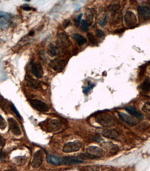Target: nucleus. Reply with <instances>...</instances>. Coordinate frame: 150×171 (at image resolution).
<instances>
[{"mask_svg":"<svg viewBox=\"0 0 150 171\" xmlns=\"http://www.w3.org/2000/svg\"><path fill=\"white\" fill-rule=\"evenodd\" d=\"M22 8H23V9H24L25 10H30L32 9V8H31V7L29 6V5H27V4H24V6H22Z\"/></svg>","mask_w":150,"mask_h":171,"instance_id":"obj_40","label":"nucleus"},{"mask_svg":"<svg viewBox=\"0 0 150 171\" xmlns=\"http://www.w3.org/2000/svg\"><path fill=\"white\" fill-rule=\"evenodd\" d=\"M70 20H66L65 22H64V29H65V28H67L68 26L69 25V24H70Z\"/></svg>","mask_w":150,"mask_h":171,"instance_id":"obj_41","label":"nucleus"},{"mask_svg":"<svg viewBox=\"0 0 150 171\" xmlns=\"http://www.w3.org/2000/svg\"><path fill=\"white\" fill-rule=\"evenodd\" d=\"M82 144L80 141H74L72 142L67 143L64 146L62 151L65 153H71L78 151L82 148Z\"/></svg>","mask_w":150,"mask_h":171,"instance_id":"obj_3","label":"nucleus"},{"mask_svg":"<svg viewBox=\"0 0 150 171\" xmlns=\"http://www.w3.org/2000/svg\"><path fill=\"white\" fill-rule=\"evenodd\" d=\"M44 156V154L42 150H39L35 153L32 163H31V165L33 168H39L40 166L42 164Z\"/></svg>","mask_w":150,"mask_h":171,"instance_id":"obj_8","label":"nucleus"},{"mask_svg":"<svg viewBox=\"0 0 150 171\" xmlns=\"http://www.w3.org/2000/svg\"><path fill=\"white\" fill-rule=\"evenodd\" d=\"M102 134L104 137L109 138V139H116L119 137V134L116 130L113 129H104L102 130Z\"/></svg>","mask_w":150,"mask_h":171,"instance_id":"obj_15","label":"nucleus"},{"mask_svg":"<svg viewBox=\"0 0 150 171\" xmlns=\"http://www.w3.org/2000/svg\"><path fill=\"white\" fill-rule=\"evenodd\" d=\"M30 103L34 109L41 112H46L49 110V107L46 103L43 101L38 100V99H31L29 101Z\"/></svg>","mask_w":150,"mask_h":171,"instance_id":"obj_4","label":"nucleus"},{"mask_svg":"<svg viewBox=\"0 0 150 171\" xmlns=\"http://www.w3.org/2000/svg\"><path fill=\"white\" fill-rule=\"evenodd\" d=\"M5 144H6V141H5V139L0 135V146L3 147V146H4Z\"/></svg>","mask_w":150,"mask_h":171,"instance_id":"obj_39","label":"nucleus"},{"mask_svg":"<svg viewBox=\"0 0 150 171\" xmlns=\"http://www.w3.org/2000/svg\"><path fill=\"white\" fill-rule=\"evenodd\" d=\"M7 157V153L3 152L1 150H0V160L1 161H4Z\"/></svg>","mask_w":150,"mask_h":171,"instance_id":"obj_34","label":"nucleus"},{"mask_svg":"<svg viewBox=\"0 0 150 171\" xmlns=\"http://www.w3.org/2000/svg\"><path fill=\"white\" fill-rule=\"evenodd\" d=\"M125 24L128 27H135L137 23V19L136 15L132 11H127L124 16Z\"/></svg>","mask_w":150,"mask_h":171,"instance_id":"obj_9","label":"nucleus"},{"mask_svg":"<svg viewBox=\"0 0 150 171\" xmlns=\"http://www.w3.org/2000/svg\"><path fill=\"white\" fill-rule=\"evenodd\" d=\"M6 122L1 115H0V129L4 130L6 128Z\"/></svg>","mask_w":150,"mask_h":171,"instance_id":"obj_29","label":"nucleus"},{"mask_svg":"<svg viewBox=\"0 0 150 171\" xmlns=\"http://www.w3.org/2000/svg\"><path fill=\"white\" fill-rule=\"evenodd\" d=\"M10 19L11 16L8 13H0V29L4 30L10 26Z\"/></svg>","mask_w":150,"mask_h":171,"instance_id":"obj_12","label":"nucleus"},{"mask_svg":"<svg viewBox=\"0 0 150 171\" xmlns=\"http://www.w3.org/2000/svg\"><path fill=\"white\" fill-rule=\"evenodd\" d=\"M67 61L62 58H55L50 61V66L55 71H61L67 65Z\"/></svg>","mask_w":150,"mask_h":171,"instance_id":"obj_6","label":"nucleus"},{"mask_svg":"<svg viewBox=\"0 0 150 171\" xmlns=\"http://www.w3.org/2000/svg\"><path fill=\"white\" fill-rule=\"evenodd\" d=\"M120 8V4H113L110 7V10L112 12H116Z\"/></svg>","mask_w":150,"mask_h":171,"instance_id":"obj_35","label":"nucleus"},{"mask_svg":"<svg viewBox=\"0 0 150 171\" xmlns=\"http://www.w3.org/2000/svg\"><path fill=\"white\" fill-rule=\"evenodd\" d=\"M15 161L17 165H23L27 161V157H17L15 158Z\"/></svg>","mask_w":150,"mask_h":171,"instance_id":"obj_24","label":"nucleus"},{"mask_svg":"<svg viewBox=\"0 0 150 171\" xmlns=\"http://www.w3.org/2000/svg\"><path fill=\"white\" fill-rule=\"evenodd\" d=\"M60 53L58 47L53 44H50L48 47V53L50 56H56Z\"/></svg>","mask_w":150,"mask_h":171,"instance_id":"obj_19","label":"nucleus"},{"mask_svg":"<svg viewBox=\"0 0 150 171\" xmlns=\"http://www.w3.org/2000/svg\"><path fill=\"white\" fill-rule=\"evenodd\" d=\"M8 124H9L10 130L14 135L20 136L22 134V130H21L20 125L16 121V120L13 118H9L8 119Z\"/></svg>","mask_w":150,"mask_h":171,"instance_id":"obj_10","label":"nucleus"},{"mask_svg":"<svg viewBox=\"0 0 150 171\" xmlns=\"http://www.w3.org/2000/svg\"><path fill=\"white\" fill-rule=\"evenodd\" d=\"M81 23V29H82L84 31L87 32L89 30V24L87 23V22L86 20H82L80 22Z\"/></svg>","mask_w":150,"mask_h":171,"instance_id":"obj_28","label":"nucleus"},{"mask_svg":"<svg viewBox=\"0 0 150 171\" xmlns=\"http://www.w3.org/2000/svg\"><path fill=\"white\" fill-rule=\"evenodd\" d=\"M27 84L29 85V86L32 87V88L35 89V90H37V89H38L40 87V82L38 81L37 80L33 79V78L30 77V76H28L27 78Z\"/></svg>","mask_w":150,"mask_h":171,"instance_id":"obj_21","label":"nucleus"},{"mask_svg":"<svg viewBox=\"0 0 150 171\" xmlns=\"http://www.w3.org/2000/svg\"><path fill=\"white\" fill-rule=\"evenodd\" d=\"M31 72L36 78H40L43 76L44 71L43 68L42 67L41 64L39 62H33L31 64Z\"/></svg>","mask_w":150,"mask_h":171,"instance_id":"obj_11","label":"nucleus"},{"mask_svg":"<svg viewBox=\"0 0 150 171\" xmlns=\"http://www.w3.org/2000/svg\"><path fill=\"white\" fill-rule=\"evenodd\" d=\"M87 155L92 157L93 158L102 157L104 156V155H105V153L102 150V148L93 146H89V147L87 148Z\"/></svg>","mask_w":150,"mask_h":171,"instance_id":"obj_5","label":"nucleus"},{"mask_svg":"<svg viewBox=\"0 0 150 171\" xmlns=\"http://www.w3.org/2000/svg\"><path fill=\"white\" fill-rule=\"evenodd\" d=\"M150 88V81L149 78H147L145 80L143 83L141 85V90L143 91L144 92H148L149 91Z\"/></svg>","mask_w":150,"mask_h":171,"instance_id":"obj_23","label":"nucleus"},{"mask_svg":"<svg viewBox=\"0 0 150 171\" xmlns=\"http://www.w3.org/2000/svg\"><path fill=\"white\" fill-rule=\"evenodd\" d=\"M95 120L97 123L106 128H110L113 127L116 123L115 118L109 113L103 111V112L98 113L95 116Z\"/></svg>","mask_w":150,"mask_h":171,"instance_id":"obj_1","label":"nucleus"},{"mask_svg":"<svg viewBox=\"0 0 150 171\" xmlns=\"http://www.w3.org/2000/svg\"><path fill=\"white\" fill-rule=\"evenodd\" d=\"M93 139H95V140L97 141H100L102 140V139H101L100 137H99L98 136H95V137H94Z\"/></svg>","mask_w":150,"mask_h":171,"instance_id":"obj_42","label":"nucleus"},{"mask_svg":"<svg viewBox=\"0 0 150 171\" xmlns=\"http://www.w3.org/2000/svg\"><path fill=\"white\" fill-rule=\"evenodd\" d=\"M73 38L77 41V42L78 43V44L82 46V45L85 44L87 42V39L84 37L82 35L78 34H73Z\"/></svg>","mask_w":150,"mask_h":171,"instance_id":"obj_22","label":"nucleus"},{"mask_svg":"<svg viewBox=\"0 0 150 171\" xmlns=\"http://www.w3.org/2000/svg\"><path fill=\"white\" fill-rule=\"evenodd\" d=\"M10 107H11V109L12 110H13L14 112L15 113V114L17 115V116H18L19 118H20V119H22V116H21V115L20 113H19V111H17V109H16V107H15V106L14 105L13 103H10Z\"/></svg>","mask_w":150,"mask_h":171,"instance_id":"obj_31","label":"nucleus"},{"mask_svg":"<svg viewBox=\"0 0 150 171\" xmlns=\"http://www.w3.org/2000/svg\"><path fill=\"white\" fill-rule=\"evenodd\" d=\"M102 146L113 155L118 153V150H119L118 146L112 144V143H104V144H102Z\"/></svg>","mask_w":150,"mask_h":171,"instance_id":"obj_18","label":"nucleus"},{"mask_svg":"<svg viewBox=\"0 0 150 171\" xmlns=\"http://www.w3.org/2000/svg\"><path fill=\"white\" fill-rule=\"evenodd\" d=\"M94 86H95V85H94V84H89V85H88V86L85 87V90H83L84 93H85V94H87L89 92V91H91V90H92V88H93V87Z\"/></svg>","mask_w":150,"mask_h":171,"instance_id":"obj_33","label":"nucleus"},{"mask_svg":"<svg viewBox=\"0 0 150 171\" xmlns=\"http://www.w3.org/2000/svg\"><path fill=\"white\" fill-rule=\"evenodd\" d=\"M142 109H143V111H145V112L147 113V112L149 114V109H149V103L145 105L143 108H142Z\"/></svg>","mask_w":150,"mask_h":171,"instance_id":"obj_37","label":"nucleus"},{"mask_svg":"<svg viewBox=\"0 0 150 171\" xmlns=\"http://www.w3.org/2000/svg\"><path fill=\"white\" fill-rule=\"evenodd\" d=\"M87 36H88L89 40L90 42L92 44H93V45L97 44V39H96V38H95L93 34H87Z\"/></svg>","mask_w":150,"mask_h":171,"instance_id":"obj_27","label":"nucleus"},{"mask_svg":"<svg viewBox=\"0 0 150 171\" xmlns=\"http://www.w3.org/2000/svg\"><path fill=\"white\" fill-rule=\"evenodd\" d=\"M87 20H86V21L87 22V23L89 24V25L93 23V11H92V10H89V11L87 12Z\"/></svg>","mask_w":150,"mask_h":171,"instance_id":"obj_25","label":"nucleus"},{"mask_svg":"<svg viewBox=\"0 0 150 171\" xmlns=\"http://www.w3.org/2000/svg\"><path fill=\"white\" fill-rule=\"evenodd\" d=\"M0 105L2 107L3 109H4V111H6V109H8V101L5 100L4 98H2L1 100V103H0Z\"/></svg>","mask_w":150,"mask_h":171,"instance_id":"obj_30","label":"nucleus"},{"mask_svg":"<svg viewBox=\"0 0 150 171\" xmlns=\"http://www.w3.org/2000/svg\"><path fill=\"white\" fill-rule=\"evenodd\" d=\"M96 35H97V37H99V38L103 37V36H104V32L102 30H97L96 31Z\"/></svg>","mask_w":150,"mask_h":171,"instance_id":"obj_38","label":"nucleus"},{"mask_svg":"<svg viewBox=\"0 0 150 171\" xmlns=\"http://www.w3.org/2000/svg\"><path fill=\"white\" fill-rule=\"evenodd\" d=\"M57 43L62 48L65 49L70 47L71 42L69 39V36L64 33H60L57 36Z\"/></svg>","mask_w":150,"mask_h":171,"instance_id":"obj_7","label":"nucleus"},{"mask_svg":"<svg viewBox=\"0 0 150 171\" xmlns=\"http://www.w3.org/2000/svg\"><path fill=\"white\" fill-rule=\"evenodd\" d=\"M107 171H114V170H107Z\"/></svg>","mask_w":150,"mask_h":171,"instance_id":"obj_43","label":"nucleus"},{"mask_svg":"<svg viewBox=\"0 0 150 171\" xmlns=\"http://www.w3.org/2000/svg\"><path fill=\"white\" fill-rule=\"evenodd\" d=\"M42 124H44V127L46 128L48 132H55L60 130L62 127V123L60 120L58 119H50L48 121L44 122Z\"/></svg>","mask_w":150,"mask_h":171,"instance_id":"obj_2","label":"nucleus"},{"mask_svg":"<svg viewBox=\"0 0 150 171\" xmlns=\"http://www.w3.org/2000/svg\"><path fill=\"white\" fill-rule=\"evenodd\" d=\"M84 163V161L78 157H64L62 158V164L74 165Z\"/></svg>","mask_w":150,"mask_h":171,"instance_id":"obj_16","label":"nucleus"},{"mask_svg":"<svg viewBox=\"0 0 150 171\" xmlns=\"http://www.w3.org/2000/svg\"><path fill=\"white\" fill-rule=\"evenodd\" d=\"M84 171H99L100 168L97 166H89L83 169Z\"/></svg>","mask_w":150,"mask_h":171,"instance_id":"obj_26","label":"nucleus"},{"mask_svg":"<svg viewBox=\"0 0 150 171\" xmlns=\"http://www.w3.org/2000/svg\"><path fill=\"white\" fill-rule=\"evenodd\" d=\"M47 161L54 165H60L62 164V158L49 155L47 157Z\"/></svg>","mask_w":150,"mask_h":171,"instance_id":"obj_20","label":"nucleus"},{"mask_svg":"<svg viewBox=\"0 0 150 171\" xmlns=\"http://www.w3.org/2000/svg\"><path fill=\"white\" fill-rule=\"evenodd\" d=\"M107 21H108L107 16V15H105V16H104V20H102V21H101V22H100V26H102V27H103V26H104V25H105L107 23Z\"/></svg>","mask_w":150,"mask_h":171,"instance_id":"obj_36","label":"nucleus"},{"mask_svg":"<svg viewBox=\"0 0 150 171\" xmlns=\"http://www.w3.org/2000/svg\"><path fill=\"white\" fill-rule=\"evenodd\" d=\"M138 13L140 20L143 21L148 20L150 17V10L148 6H139L138 7Z\"/></svg>","mask_w":150,"mask_h":171,"instance_id":"obj_13","label":"nucleus"},{"mask_svg":"<svg viewBox=\"0 0 150 171\" xmlns=\"http://www.w3.org/2000/svg\"><path fill=\"white\" fill-rule=\"evenodd\" d=\"M82 16V14H80V15H78L77 17H76V18L74 19V23L77 27H78V26L80 24V20H81Z\"/></svg>","mask_w":150,"mask_h":171,"instance_id":"obj_32","label":"nucleus"},{"mask_svg":"<svg viewBox=\"0 0 150 171\" xmlns=\"http://www.w3.org/2000/svg\"><path fill=\"white\" fill-rule=\"evenodd\" d=\"M118 115H119L120 118H121L123 121H125V123H127L128 125H131V126H134V125L137 124V122L136 121L135 118L132 117V116H130V115L123 112H118Z\"/></svg>","mask_w":150,"mask_h":171,"instance_id":"obj_14","label":"nucleus"},{"mask_svg":"<svg viewBox=\"0 0 150 171\" xmlns=\"http://www.w3.org/2000/svg\"><path fill=\"white\" fill-rule=\"evenodd\" d=\"M127 112H129L131 115L134 116V117H136L139 120H142L143 119V116L141 114L139 111H138L134 107H132V106H130V107H127L125 108Z\"/></svg>","mask_w":150,"mask_h":171,"instance_id":"obj_17","label":"nucleus"}]
</instances>
